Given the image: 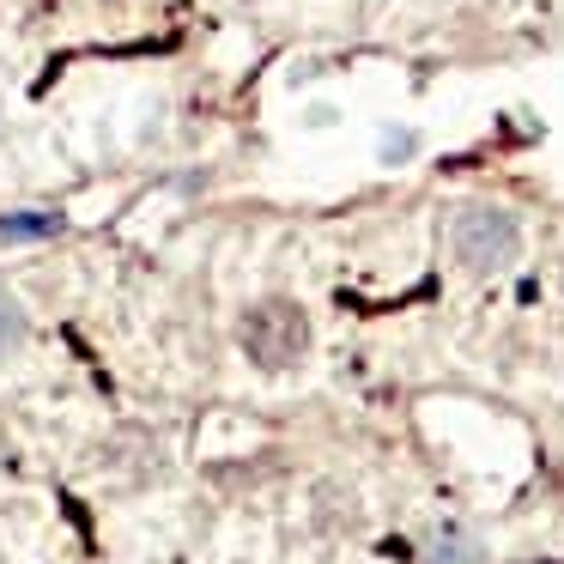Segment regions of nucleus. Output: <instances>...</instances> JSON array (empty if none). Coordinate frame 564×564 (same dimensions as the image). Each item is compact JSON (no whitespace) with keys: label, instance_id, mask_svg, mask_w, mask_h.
I'll return each mask as SVG.
<instances>
[{"label":"nucleus","instance_id":"obj_1","mask_svg":"<svg viewBox=\"0 0 564 564\" xmlns=\"http://www.w3.org/2000/svg\"><path fill=\"white\" fill-rule=\"evenodd\" d=\"M237 346L256 370H292L310 352V316L292 297H261L237 316Z\"/></svg>","mask_w":564,"mask_h":564},{"label":"nucleus","instance_id":"obj_2","mask_svg":"<svg viewBox=\"0 0 564 564\" xmlns=\"http://www.w3.org/2000/svg\"><path fill=\"white\" fill-rule=\"evenodd\" d=\"M449 249H455V261H462L467 273L491 280V273H503L516 256H522V225H516V213L491 207V200H467V207L449 219Z\"/></svg>","mask_w":564,"mask_h":564},{"label":"nucleus","instance_id":"obj_3","mask_svg":"<svg viewBox=\"0 0 564 564\" xmlns=\"http://www.w3.org/2000/svg\"><path fill=\"white\" fill-rule=\"evenodd\" d=\"M62 219L55 213H0V243H37V237H55Z\"/></svg>","mask_w":564,"mask_h":564},{"label":"nucleus","instance_id":"obj_4","mask_svg":"<svg viewBox=\"0 0 564 564\" xmlns=\"http://www.w3.org/2000/svg\"><path fill=\"white\" fill-rule=\"evenodd\" d=\"M19 340H25V310H19L13 297L0 292V358L19 352Z\"/></svg>","mask_w":564,"mask_h":564}]
</instances>
